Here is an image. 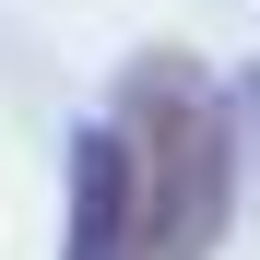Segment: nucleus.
Here are the masks:
<instances>
[{"label": "nucleus", "instance_id": "1", "mask_svg": "<svg viewBox=\"0 0 260 260\" xmlns=\"http://www.w3.org/2000/svg\"><path fill=\"white\" fill-rule=\"evenodd\" d=\"M107 130L130 142V260H213L225 213H237V118H225V95L178 48H154Z\"/></svg>", "mask_w": 260, "mask_h": 260}, {"label": "nucleus", "instance_id": "2", "mask_svg": "<svg viewBox=\"0 0 260 260\" xmlns=\"http://www.w3.org/2000/svg\"><path fill=\"white\" fill-rule=\"evenodd\" d=\"M59 260H130V142L107 118L71 130V225H59Z\"/></svg>", "mask_w": 260, "mask_h": 260}]
</instances>
